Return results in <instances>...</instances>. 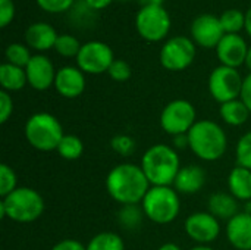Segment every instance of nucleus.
Returning a JSON list of instances; mask_svg holds the SVG:
<instances>
[{
    "label": "nucleus",
    "mask_w": 251,
    "mask_h": 250,
    "mask_svg": "<svg viewBox=\"0 0 251 250\" xmlns=\"http://www.w3.org/2000/svg\"><path fill=\"white\" fill-rule=\"evenodd\" d=\"M206 183V172L199 165L181 167L175 181L174 189L182 194H196L203 189Z\"/></svg>",
    "instance_id": "nucleus-19"
},
{
    "label": "nucleus",
    "mask_w": 251,
    "mask_h": 250,
    "mask_svg": "<svg viewBox=\"0 0 251 250\" xmlns=\"http://www.w3.org/2000/svg\"><path fill=\"white\" fill-rule=\"evenodd\" d=\"M84 1L93 12H96V10H103L109 7L113 0H84Z\"/></svg>",
    "instance_id": "nucleus-39"
},
{
    "label": "nucleus",
    "mask_w": 251,
    "mask_h": 250,
    "mask_svg": "<svg viewBox=\"0 0 251 250\" xmlns=\"http://www.w3.org/2000/svg\"><path fill=\"white\" fill-rule=\"evenodd\" d=\"M50 250H87V246H84L81 242L74 239H65L56 243Z\"/></svg>",
    "instance_id": "nucleus-37"
},
{
    "label": "nucleus",
    "mask_w": 251,
    "mask_h": 250,
    "mask_svg": "<svg viewBox=\"0 0 251 250\" xmlns=\"http://www.w3.org/2000/svg\"><path fill=\"white\" fill-rule=\"evenodd\" d=\"M140 167L150 186H174L181 169V162L175 147L153 144L144 152Z\"/></svg>",
    "instance_id": "nucleus-3"
},
{
    "label": "nucleus",
    "mask_w": 251,
    "mask_h": 250,
    "mask_svg": "<svg viewBox=\"0 0 251 250\" xmlns=\"http://www.w3.org/2000/svg\"><path fill=\"white\" fill-rule=\"evenodd\" d=\"M184 230L187 236L199 243L207 246L213 243L221 234V224L216 217L209 211L206 212H193L184 222Z\"/></svg>",
    "instance_id": "nucleus-12"
},
{
    "label": "nucleus",
    "mask_w": 251,
    "mask_h": 250,
    "mask_svg": "<svg viewBox=\"0 0 251 250\" xmlns=\"http://www.w3.org/2000/svg\"><path fill=\"white\" fill-rule=\"evenodd\" d=\"M219 19L225 34H240V31L246 29V13L238 9L225 10Z\"/></svg>",
    "instance_id": "nucleus-27"
},
{
    "label": "nucleus",
    "mask_w": 251,
    "mask_h": 250,
    "mask_svg": "<svg viewBox=\"0 0 251 250\" xmlns=\"http://www.w3.org/2000/svg\"><path fill=\"white\" fill-rule=\"evenodd\" d=\"M146 218L159 225L171 224L181 211L179 193L171 186H151L141 202Z\"/></svg>",
    "instance_id": "nucleus-5"
},
{
    "label": "nucleus",
    "mask_w": 251,
    "mask_h": 250,
    "mask_svg": "<svg viewBox=\"0 0 251 250\" xmlns=\"http://www.w3.org/2000/svg\"><path fill=\"white\" fill-rule=\"evenodd\" d=\"M229 193L241 202L251 200V171L243 167H235L228 175Z\"/></svg>",
    "instance_id": "nucleus-20"
},
{
    "label": "nucleus",
    "mask_w": 251,
    "mask_h": 250,
    "mask_svg": "<svg viewBox=\"0 0 251 250\" xmlns=\"http://www.w3.org/2000/svg\"><path fill=\"white\" fill-rule=\"evenodd\" d=\"M174 146L175 149H185L188 147V136L187 134H181L174 137Z\"/></svg>",
    "instance_id": "nucleus-40"
},
{
    "label": "nucleus",
    "mask_w": 251,
    "mask_h": 250,
    "mask_svg": "<svg viewBox=\"0 0 251 250\" xmlns=\"http://www.w3.org/2000/svg\"><path fill=\"white\" fill-rule=\"evenodd\" d=\"M81 43L79 40L72 35V34H59L57 41L54 44V50L63 56V57H75L78 56L79 50H81Z\"/></svg>",
    "instance_id": "nucleus-29"
},
{
    "label": "nucleus",
    "mask_w": 251,
    "mask_h": 250,
    "mask_svg": "<svg viewBox=\"0 0 251 250\" xmlns=\"http://www.w3.org/2000/svg\"><path fill=\"white\" fill-rule=\"evenodd\" d=\"M207 211L218 220L229 221L238 214V200L231 193H215L209 197Z\"/></svg>",
    "instance_id": "nucleus-21"
},
{
    "label": "nucleus",
    "mask_w": 251,
    "mask_h": 250,
    "mask_svg": "<svg viewBox=\"0 0 251 250\" xmlns=\"http://www.w3.org/2000/svg\"><path fill=\"white\" fill-rule=\"evenodd\" d=\"M237 165L251 171V131L241 136L235 149Z\"/></svg>",
    "instance_id": "nucleus-30"
},
{
    "label": "nucleus",
    "mask_w": 251,
    "mask_h": 250,
    "mask_svg": "<svg viewBox=\"0 0 251 250\" xmlns=\"http://www.w3.org/2000/svg\"><path fill=\"white\" fill-rule=\"evenodd\" d=\"M87 250H125V243L116 233L103 231L90 239Z\"/></svg>",
    "instance_id": "nucleus-24"
},
{
    "label": "nucleus",
    "mask_w": 251,
    "mask_h": 250,
    "mask_svg": "<svg viewBox=\"0 0 251 250\" xmlns=\"http://www.w3.org/2000/svg\"><path fill=\"white\" fill-rule=\"evenodd\" d=\"M165 0H144V4H153V6H163Z\"/></svg>",
    "instance_id": "nucleus-43"
},
{
    "label": "nucleus",
    "mask_w": 251,
    "mask_h": 250,
    "mask_svg": "<svg viewBox=\"0 0 251 250\" xmlns=\"http://www.w3.org/2000/svg\"><path fill=\"white\" fill-rule=\"evenodd\" d=\"M4 57L7 63L21 66V68H26V65L29 63L32 55L29 52V49L25 44L21 43H10L6 50H4Z\"/></svg>",
    "instance_id": "nucleus-28"
},
{
    "label": "nucleus",
    "mask_w": 251,
    "mask_h": 250,
    "mask_svg": "<svg viewBox=\"0 0 251 250\" xmlns=\"http://www.w3.org/2000/svg\"><path fill=\"white\" fill-rule=\"evenodd\" d=\"M60 158L66 161H76L84 153V143L78 136L74 134H65L56 149Z\"/></svg>",
    "instance_id": "nucleus-25"
},
{
    "label": "nucleus",
    "mask_w": 251,
    "mask_h": 250,
    "mask_svg": "<svg viewBox=\"0 0 251 250\" xmlns=\"http://www.w3.org/2000/svg\"><path fill=\"white\" fill-rule=\"evenodd\" d=\"M24 133L29 146L40 152L56 150L65 136L59 119L47 112H37L31 115L25 122Z\"/></svg>",
    "instance_id": "nucleus-6"
},
{
    "label": "nucleus",
    "mask_w": 251,
    "mask_h": 250,
    "mask_svg": "<svg viewBox=\"0 0 251 250\" xmlns=\"http://www.w3.org/2000/svg\"><path fill=\"white\" fill-rule=\"evenodd\" d=\"M249 46L240 34H225L216 47V56L224 66L238 68L246 65Z\"/></svg>",
    "instance_id": "nucleus-14"
},
{
    "label": "nucleus",
    "mask_w": 251,
    "mask_h": 250,
    "mask_svg": "<svg viewBox=\"0 0 251 250\" xmlns=\"http://www.w3.org/2000/svg\"><path fill=\"white\" fill-rule=\"evenodd\" d=\"M150 187L144 171L135 164H119L106 177V190L121 206L140 205Z\"/></svg>",
    "instance_id": "nucleus-1"
},
{
    "label": "nucleus",
    "mask_w": 251,
    "mask_h": 250,
    "mask_svg": "<svg viewBox=\"0 0 251 250\" xmlns=\"http://www.w3.org/2000/svg\"><path fill=\"white\" fill-rule=\"evenodd\" d=\"M197 122V112L191 102L176 99L169 102L160 113V127L172 137L188 134Z\"/></svg>",
    "instance_id": "nucleus-8"
},
{
    "label": "nucleus",
    "mask_w": 251,
    "mask_h": 250,
    "mask_svg": "<svg viewBox=\"0 0 251 250\" xmlns=\"http://www.w3.org/2000/svg\"><path fill=\"white\" fill-rule=\"evenodd\" d=\"M246 66L249 68V71L251 72V46L249 47V53H247V59H246Z\"/></svg>",
    "instance_id": "nucleus-44"
},
{
    "label": "nucleus",
    "mask_w": 251,
    "mask_h": 250,
    "mask_svg": "<svg viewBox=\"0 0 251 250\" xmlns=\"http://www.w3.org/2000/svg\"><path fill=\"white\" fill-rule=\"evenodd\" d=\"M56 91L65 99H76L85 90V74L78 66H63L56 72Z\"/></svg>",
    "instance_id": "nucleus-16"
},
{
    "label": "nucleus",
    "mask_w": 251,
    "mask_h": 250,
    "mask_svg": "<svg viewBox=\"0 0 251 250\" xmlns=\"http://www.w3.org/2000/svg\"><path fill=\"white\" fill-rule=\"evenodd\" d=\"M35 3L41 10L57 15V13L69 12L74 7L75 0H35Z\"/></svg>",
    "instance_id": "nucleus-33"
},
{
    "label": "nucleus",
    "mask_w": 251,
    "mask_h": 250,
    "mask_svg": "<svg viewBox=\"0 0 251 250\" xmlns=\"http://www.w3.org/2000/svg\"><path fill=\"white\" fill-rule=\"evenodd\" d=\"M28 85L37 91H44L54 85L56 72L53 62L46 55H32L29 63L25 68Z\"/></svg>",
    "instance_id": "nucleus-15"
},
{
    "label": "nucleus",
    "mask_w": 251,
    "mask_h": 250,
    "mask_svg": "<svg viewBox=\"0 0 251 250\" xmlns=\"http://www.w3.org/2000/svg\"><path fill=\"white\" fill-rule=\"evenodd\" d=\"M246 31L251 37V7L246 12Z\"/></svg>",
    "instance_id": "nucleus-41"
},
{
    "label": "nucleus",
    "mask_w": 251,
    "mask_h": 250,
    "mask_svg": "<svg viewBox=\"0 0 251 250\" xmlns=\"http://www.w3.org/2000/svg\"><path fill=\"white\" fill-rule=\"evenodd\" d=\"M124 1H129V0H124Z\"/></svg>",
    "instance_id": "nucleus-46"
},
{
    "label": "nucleus",
    "mask_w": 251,
    "mask_h": 250,
    "mask_svg": "<svg viewBox=\"0 0 251 250\" xmlns=\"http://www.w3.org/2000/svg\"><path fill=\"white\" fill-rule=\"evenodd\" d=\"M16 184H18V178H16L15 171L9 165L1 164L0 165V196L6 197L7 194H10L13 190L18 189Z\"/></svg>",
    "instance_id": "nucleus-31"
},
{
    "label": "nucleus",
    "mask_w": 251,
    "mask_h": 250,
    "mask_svg": "<svg viewBox=\"0 0 251 250\" xmlns=\"http://www.w3.org/2000/svg\"><path fill=\"white\" fill-rule=\"evenodd\" d=\"M15 3L13 0H0V27L6 28L15 19Z\"/></svg>",
    "instance_id": "nucleus-35"
},
{
    "label": "nucleus",
    "mask_w": 251,
    "mask_h": 250,
    "mask_svg": "<svg viewBox=\"0 0 251 250\" xmlns=\"http://www.w3.org/2000/svg\"><path fill=\"white\" fill-rule=\"evenodd\" d=\"M171 15L163 6L144 4L135 15V29L149 43L165 40L171 31Z\"/></svg>",
    "instance_id": "nucleus-7"
},
{
    "label": "nucleus",
    "mask_w": 251,
    "mask_h": 250,
    "mask_svg": "<svg viewBox=\"0 0 251 250\" xmlns=\"http://www.w3.org/2000/svg\"><path fill=\"white\" fill-rule=\"evenodd\" d=\"M110 146H112L115 153H118L121 156H129V155H132L135 152L137 143L131 136L118 134L110 140Z\"/></svg>",
    "instance_id": "nucleus-32"
},
{
    "label": "nucleus",
    "mask_w": 251,
    "mask_h": 250,
    "mask_svg": "<svg viewBox=\"0 0 251 250\" xmlns=\"http://www.w3.org/2000/svg\"><path fill=\"white\" fill-rule=\"evenodd\" d=\"M244 78L235 68L219 65L209 75V93L218 103H226L241 97Z\"/></svg>",
    "instance_id": "nucleus-9"
},
{
    "label": "nucleus",
    "mask_w": 251,
    "mask_h": 250,
    "mask_svg": "<svg viewBox=\"0 0 251 250\" xmlns=\"http://www.w3.org/2000/svg\"><path fill=\"white\" fill-rule=\"evenodd\" d=\"M75 60L76 66L84 74L100 75L109 71L110 65L115 60V56L109 44L100 40H91L81 46V50Z\"/></svg>",
    "instance_id": "nucleus-11"
},
{
    "label": "nucleus",
    "mask_w": 251,
    "mask_h": 250,
    "mask_svg": "<svg viewBox=\"0 0 251 250\" xmlns=\"http://www.w3.org/2000/svg\"><path fill=\"white\" fill-rule=\"evenodd\" d=\"M196 43L191 38L176 35L163 43L159 53V60L165 69L179 72L191 66L196 59Z\"/></svg>",
    "instance_id": "nucleus-10"
},
{
    "label": "nucleus",
    "mask_w": 251,
    "mask_h": 250,
    "mask_svg": "<svg viewBox=\"0 0 251 250\" xmlns=\"http://www.w3.org/2000/svg\"><path fill=\"white\" fill-rule=\"evenodd\" d=\"M57 31L47 22H34L25 31V43L37 52H47L54 49L57 41Z\"/></svg>",
    "instance_id": "nucleus-18"
},
{
    "label": "nucleus",
    "mask_w": 251,
    "mask_h": 250,
    "mask_svg": "<svg viewBox=\"0 0 251 250\" xmlns=\"http://www.w3.org/2000/svg\"><path fill=\"white\" fill-rule=\"evenodd\" d=\"M226 239L237 250H251V214L238 212L226 224Z\"/></svg>",
    "instance_id": "nucleus-17"
},
{
    "label": "nucleus",
    "mask_w": 251,
    "mask_h": 250,
    "mask_svg": "<svg viewBox=\"0 0 251 250\" xmlns=\"http://www.w3.org/2000/svg\"><path fill=\"white\" fill-rule=\"evenodd\" d=\"M13 113V100L9 91H0V122L4 124Z\"/></svg>",
    "instance_id": "nucleus-36"
},
{
    "label": "nucleus",
    "mask_w": 251,
    "mask_h": 250,
    "mask_svg": "<svg viewBox=\"0 0 251 250\" xmlns=\"http://www.w3.org/2000/svg\"><path fill=\"white\" fill-rule=\"evenodd\" d=\"M109 77L113 80V81H118V83H124V81H128L131 78V66L126 60L124 59H115L113 63L110 65L109 71H107Z\"/></svg>",
    "instance_id": "nucleus-34"
},
{
    "label": "nucleus",
    "mask_w": 251,
    "mask_h": 250,
    "mask_svg": "<svg viewBox=\"0 0 251 250\" xmlns=\"http://www.w3.org/2000/svg\"><path fill=\"white\" fill-rule=\"evenodd\" d=\"M225 31L221 19L212 13H201L193 19L191 24V40L203 49H216L219 41L224 38Z\"/></svg>",
    "instance_id": "nucleus-13"
},
{
    "label": "nucleus",
    "mask_w": 251,
    "mask_h": 250,
    "mask_svg": "<svg viewBox=\"0 0 251 250\" xmlns=\"http://www.w3.org/2000/svg\"><path fill=\"white\" fill-rule=\"evenodd\" d=\"M144 217L146 215L143 212V208H140L138 205H125L121 208L118 214V221L122 228L135 230L141 225Z\"/></svg>",
    "instance_id": "nucleus-26"
},
{
    "label": "nucleus",
    "mask_w": 251,
    "mask_h": 250,
    "mask_svg": "<svg viewBox=\"0 0 251 250\" xmlns=\"http://www.w3.org/2000/svg\"><path fill=\"white\" fill-rule=\"evenodd\" d=\"M0 84H1V90L9 91V93L22 90L28 84L25 68L7 63V62L1 63L0 65Z\"/></svg>",
    "instance_id": "nucleus-22"
},
{
    "label": "nucleus",
    "mask_w": 251,
    "mask_h": 250,
    "mask_svg": "<svg viewBox=\"0 0 251 250\" xmlns=\"http://www.w3.org/2000/svg\"><path fill=\"white\" fill-rule=\"evenodd\" d=\"M190 150L204 162L219 161L228 147V139L224 128L210 119H200L188 131Z\"/></svg>",
    "instance_id": "nucleus-2"
},
{
    "label": "nucleus",
    "mask_w": 251,
    "mask_h": 250,
    "mask_svg": "<svg viewBox=\"0 0 251 250\" xmlns=\"http://www.w3.org/2000/svg\"><path fill=\"white\" fill-rule=\"evenodd\" d=\"M246 106L249 108V111L251 112V72L244 78V83H243V90H241V97H240Z\"/></svg>",
    "instance_id": "nucleus-38"
},
{
    "label": "nucleus",
    "mask_w": 251,
    "mask_h": 250,
    "mask_svg": "<svg viewBox=\"0 0 251 250\" xmlns=\"http://www.w3.org/2000/svg\"><path fill=\"white\" fill-rule=\"evenodd\" d=\"M250 111L241 99H235L226 103H222L219 108V115L225 124L231 127L244 125L250 118Z\"/></svg>",
    "instance_id": "nucleus-23"
},
{
    "label": "nucleus",
    "mask_w": 251,
    "mask_h": 250,
    "mask_svg": "<svg viewBox=\"0 0 251 250\" xmlns=\"http://www.w3.org/2000/svg\"><path fill=\"white\" fill-rule=\"evenodd\" d=\"M43 196L31 187H18L0 202V217L15 222H34L44 212Z\"/></svg>",
    "instance_id": "nucleus-4"
},
{
    "label": "nucleus",
    "mask_w": 251,
    "mask_h": 250,
    "mask_svg": "<svg viewBox=\"0 0 251 250\" xmlns=\"http://www.w3.org/2000/svg\"><path fill=\"white\" fill-rule=\"evenodd\" d=\"M190 250H213L212 248H209V246H204V245H199V246H196V248H193V249Z\"/></svg>",
    "instance_id": "nucleus-45"
},
{
    "label": "nucleus",
    "mask_w": 251,
    "mask_h": 250,
    "mask_svg": "<svg viewBox=\"0 0 251 250\" xmlns=\"http://www.w3.org/2000/svg\"><path fill=\"white\" fill-rule=\"evenodd\" d=\"M157 250H182L176 243H165V245H162L160 248Z\"/></svg>",
    "instance_id": "nucleus-42"
}]
</instances>
